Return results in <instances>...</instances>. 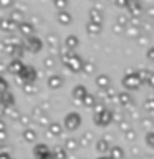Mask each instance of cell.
I'll return each instance as SVG.
<instances>
[{
    "label": "cell",
    "instance_id": "cell-1",
    "mask_svg": "<svg viewBox=\"0 0 154 159\" xmlns=\"http://www.w3.org/2000/svg\"><path fill=\"white\" fill-rule=\"evenodd\" d=\"M123 86L126 88V91H134V89H139L143 84V80L139 78L138 71H128L123 76Z\"/></svg>",
    "mask_w": 154,
    "mask_h": 159
},
{
    "label": "cell",
    "instance_id": "cell-2",
    "mask_svg": "<svg viewBox=\"0 0 154 159\" xmlns=\"http://www.w3.org/2000/svg\"><path fill=\"white\" fill-rule=\"evenodd\" d=\"M81 126V114L76 113V111H71L68 113L63 119V128L66 131H76V129Z\"/></svg>",
    "mask_w": 154,
    "mask_h": 159
},
{
    "label": "cell",
    "instance_id": "cell-3",
    "mask_svg": "<svg viewBox=\"0 0 154 159\" xmlns=\"http://www.w3.org/2000/svg\"><path fill=\"white\" fill-rule=\"evenodd\" d=\"M93 121L96 126L99 128H106L108 124H111L114 121V118H113V109H104L103 113H99V114H93Z\"/></svg>",
    "mask_w": 154,
    "mask_h": 159
},
{
    "label": "cell",
    "instance_id": "cell-4",
    "mask_svg": "<svg viewBox=\"0 0 154 159\" xmlns=\"http://www.w3.org/2000/svg\"><path fill=\"white\" fill-rule=\"evenodd\" d=\"M18 78L22 80L23 83H32V84H35V81H37V78H38V71H37V68H35L33 65H25L23 71L20 73Z\"/></svg>",
    "mask_w": 154,
    "mask_h": 159
},
{
    "label": "cell",
    "instance_id": "cell-5",
    "mask_svg": "<svg viewBox=\"0 0 154 159\" xmlns=\"http://www.w3.org/2000/svg\"><path fill=\"white\" fill-rule=\"evenodd\" d=\"M25 47H27V50L30 53H38V52H42V48H43V40L40 38V37H30L25 40Z\"/></svg>",
    "mask_w": 154,
    "mask_h": 159
},
{
    "label": "cell",
    "instance_id": "cell-6",
    "mask_svg": "<svg viewBox=\"0 0 154 159\" xmlns=\"http://www.w3.org/2000/svg\"><path fill=\"white\" fill-rule=\"evenodd\" d=\"M66 68H68L71 73L83 71V68H84V60L79 57L78 53H73V57H71V60H70V63L66 65Z\"/></svg>",
    "mask_w": 154,
    "mask_h": 159
},
{
    "label": "cell",
    "instance_id": "cell-7",
    "mask_svg": "<svg viewBox=\"0 0 154 159\" xmlns=\"http://www.w3.org/2000/svg\"><path fill=\"white\" fill-rule=\"evenodd\" d=\"M52 152L53 151H50L48 144H45V143H38V144H35V146H33V156H35V159H43V157L50 156Z\"/></svg>",
    "mask_w": 154,
    "mask_h": 159
},
{
    "label": "cell",
    "instance_id": "cell-8",
    "mask_svg": "<svg viewBox=\"0 0 154 159\" xmlns=\"http://www.w3.org/2000/svg\"><path fill=\"white\" fill-rule=\"evenodd\" d=\"M86 94H88V89L84 84H75L73 89H71V96L76 103H81L83 99L86 98Z\"/></svg>",
    "mask_w": 154,
    "mask_h": 159
},
{
    "label": "cell",
    "instance_id": "cell-9",
    "mask_svg": "<svg viewBox=\"0 0 154 159\" xmlns=\"http://www.w3.org/2000/svg\"><path fill=\"white\" fill-rule=\"evenodd\" d=\"M0 28H2L5 33H12L15 30H18V23L13 22L10 17H5V18H2V22H0Z\"/></svg>",
    "mask_w": 154,
    "mask_h": 159
},
{
    "label": "cell",
    "instance_id": "cell-10",
    "mask_svg": "<svg viewBox=\"0 0 154 159\" xmlns=\"http://www.w3.org/2000/svg\"><path fill=\"white\" fill-rule=\"evenodd\" d=\"M18 32H20V35L30 38V37H33V33H35V27H33L32 22H27V20H25V22H22L18 25Z\"/></svg>",
    "mask_w": 154,
    "mask_h": 159
},
{
    "label": "cell",
    "instance_id": "cell-11",
    "mask_svg": "<svg viewBox=\"0 0 154 159\" xmlns=\"http://www.w3.org/2000/svg\"><path fill=\"white\" fill-rule=\"evenodd\" d=\"M23 68H25V63L18 58H13L12 61L8 63V71L12 75H17V76H20V73L23 71Z\"/></svg>",
    "mask_w": 154,
    "mask_h": 159
},
{
    "label": "cell",
    "instance_id": "cell-12",
    "mask_svg": "<svg viewBox=\"0 0 154 159\" xmlns=\"http://www.w3.org/2000/svg\"><path fill=\"white\" fill-rule=\"evenodd\" d=\"M47 45L50 47V50H57V52L60 53V50H61V47L63 45L60 43V38H58V35L57 33H48L47 35Z\"/></svg>",
    "mask_w": 154,
    "mask_h": 159
},
{
    "label": "cell",
    "instance_id": "cell-13",
    "mask_svg": "<svg viewBox=\"0 0 154 159\" xmlns=\"http://www.w3.org/2000/svg\"><path fill=\"white\" fill-rule=\"evenodd\" d=\"M139 78L143 80V83H146L147 86H151L154 89V71H149V70H138Z\"/></svg>",
    "mask_w": 154,
    "mask_h": 159
},
{
    "label": "cell",
    "instance_id": "cell-14",
    "mask_svg": "<svg viewBox=\"0 0 154 159\" xmlns=\"http://www.w3.org/2000/svg\"><path fill=\"white\" fill-rule=\"evenodd\" d=\"M94 83H96V86L101 89V91H106L108 88H111V78H109L108 75H98L96 80H94Z\"/></svg>",
    "mask_w": 154,
    "mask_h": 159
},
{
    "label": "cell",
    "instance_id": "cell-15",
    "mask_svg": "<svg viewBox=\"0 0 154 159\" xmlns=\"http://www.w3.org/2000/svg\"><path fill=\"white\" fill-rule=\"evenodd\" d=\"M47 84L50 89H60L63 86V76L61 75H52V76H48Z\"/></svg>",
    "mask_w": 154,
    "mask_h": 159
},
{
    "label": "cell",
    "instance_id": "cell-16",
    "mask_svg": "<svg viewBox=\"0 0 154 159\" xmlns=\"http://www.w3.org/2000/svg\"><path fill=\"white\" fill-rule=\"evenodd\" d=\"M128 12H129V15H131V17H141L143 12H144V5L139 3V2H129Z\"/></svg>",
    "mask_w": 154,
    "mask_h": 159
},
{
    "label": "cell",
    "instance_id": "cell-17",
    "mask_svg": "<svg viewBox=\"0 0 154 159\" xmlns=\"http://www.w3.org/2000/svg\"><path fill=\"white\" fill-rule=\"evenodd\" d=\"M118 103H119V106H131L133 104V96H131V93L129 91H119L118 93Z\"/></svg>",
    "mask_w": 154,
    "mask_h": 159
},
{
    "label": "cell",
    "instance_id": "cell-18",
    "mask_svg": "<svg viewBox=\"0 0 154 159\" xmlns=\"http://www.w3.org/2000/svg\"><path fill=\"white\" fill-rule=\"evenodd\" d=\"M88 18H89V22H93V23H99V25H103V12L99 8H89V12H88Z\"/></svg>",
    "mask_w": 154,
    "mask_h": 159
},
{
    "label": "cell",
    "instance_id": "cell-19",
    "mask_svg": "<svg viewBox=\"0 0 154 159\" xmlns=\"http://www.w3.org/2000/svg\"><path fill=\"white\" fill-rule=\"evenodd\" d=\"M78 45H79V38L76 35H68V37L63 40V47L71 50V52H75V50L78 48Z\"/></svg>",
    "mask_w": 154,
    "mask_h": 159
},
{
    "label": "cell",
    "instance_id": "cell-20",
    "mask_svg": "<svg viewBox=\"0 0 154 159\" xmlns=\"http://www.w3.org/2000/svg\"><path fill=\"white\" fill-rule=\"evenodd\" d=\"M2 114H3V118H10V119H18L22 118V114H20V111L15 106H10V108H5L2 106Z\"/></svg>",
    "mask_w": 154,
    "mask_h": 159
},
{
    "label": "cell",
    "instance_id": "cell-21",
    "mask_svg": "<svg viewBox=\"0 0 154 159\" xmlns=\"http://www.w3.org/2000/svg\"><path fill=\"white\" fill-rule=\"evenodd\" d=\"M47 134L50 138H53V136H61V133H63V126L60 123H57V121H52V124L47 128Z\"/></svg>",
    "mask_w": 154,
    "mask_h": 159
},
{
    "label": "cell",
    "instance_id": "cell-22",
    "mask_svg": "<svg viewBox=\"0 0 154 159\" xmlns=\"http://www.w3.org/2000/svg\"><path fill=\"white\" fill-rule=\"evenodd\" d=\"M118 93L119 91H116V89L111 86V88H108L106 91H103L101 96L104 98V101H108V103H118Z\"/></svg>",
    "mask_w": 154,
    "mask_h": 159
},
{
    "label": "cell",
    "instance_id": "cell-23",
    "mask_svg": "<svg viewBox=\"0 0 154 159\" xmlns=\"http://www.w3.org/2000/svg\"><path fill=\"white\" fill-rule=\"evenodd\" d=\"M57 20H58V23H61V25H70L73 22V17L68 10H61V12L57 13Z\"/></svg>",
    "mask_w": 154,
    "mask_h": 159
},
{
    "label": "cell",
    "instance_id": "cell-24",
    "mask_svg": "<svg viewBox=\"0 0 154 159\" xmlns=\"http://www.w3.org/2000/svg\"><path fill=\"white\" fill-rule=\"evenodd\" d=\"M101 30H103V27L99 23H93V22H89V20H88V23H86V33L89 35V37H96V35L101 33Z\"/></svg>",
    "mask_w": 154,
    "mask_h": 159
},
{
    "label": "cell",
    "instance_id": "cell-25",
    "mask_svg": "<svg viewBox=\"0 0 154 159\" xmlns=\"http://www.w3.org/2000/svg\"><path fill=\"white\" fill-rule=\"evenodd\" d=\"M96 151H98V152H101L103 156H106V152L111 151V148H109L108 139H104V138L98 139V141H96Z\"/></svg>",
    "mask_w": 154,
    "mask_h": 159
},
{
    "label": "cell",
    "instance_id": "cell-26",
    "mask_svg": "<svg viewBox=\"0 0 154 159\" xmlns=\"http://www.w3.org/2000/svg\"><path fill=\"white\" fill-rule=\"evenodd\" d=\"M63 146H65V149H66L68 152H73V151H76V149L79 148V141L75 139V138H66L65 143H63Z\"/></svg>",
    "mask_w": 154,
    "mask_h": 159
},
{
    "label": "cell",
    "instance_id": "cell-27",
    "mask_svg": "<svg viewBox=\"0 0 154 159\" xmlns=\"http://www.w3.org/2000/svg\"><path fill=\"white\" fill-rule=\"evenodd\" d=\"M0 101H2V106L5 108H10V106H15V96L10 91L7 93H2V98H0Z\"/></svg>",
    "mask_w": 154,
    "mask_h": 159
},
{
    "label": "cell",
    "instance_id": "cell-28",
    "mask_svg": "<svg viewBox=\"0 0 154 159\" xmlns=\"http://www.w3.org/2000/svg\"><path fill=\"white\" fill-rule=\"evenodd\" d=\"M28 50H27V47H25V43L22 42V43H18V45H15L13 47V52H12V57L13 58H18V60H22V57L25 53H27Z\"/></svg>",
    "mask_w": 154,
    "mask_h": 159
},
{
    "label": "cell",
    "instance_id": "cell-29",
    "mask_svg": "<svg viewBox=\"0 0 154 159\" xmlns=\"http://www.w3.org/2000/svg\"><path fill=\"white\" fill-rule=\"evenodd\" d=\"M22 136H23V139H25L27 143H35V141H37V131H35V129H32V128L23 129Z\"/></svg>",
    "mask_w": 154,
    "mask_h": 159
},
{
    "label": "cell",
    "instance_id": "cell-30",
    "mask_svg": "<svg viewBox=\"0 0 154 159\" xmlns=\"http://www.w3.org/2000/svg\"><path fill=\"white\" fill-rule=\"evenodd\" d=\"M53 156L55 159H68V151L65 149V146H55L53 148Z\"/></svg>",
    "mask_w": 154,
    "mask_h": 159
},
{
    "label": "cell",
    "instance_id": "cell-31",
    "mask_svg": "<svg viewBox=\"0 0 154 159\" xmlns=\"http://www.w3.org/2000/svg\"><path fill=\"white\" fill-rule=\"evenodd\" d=\"M81 104H83L84 108H94V106L98 104V103H96V96H94V94H91V93H88L86 98L81 101Z\"/></svg>",
    "mask_w": 154,
    "mask_h": 159
},
{
    "label": "cell",
    "instance_id": "cell-32",
    "mask_svg": "<svg viewBox=\"0 0 154 159\" xmlns=\"http://www.w3.org/2000/svg\"><path fill=\"white\" fill-rule=\"evenodd\" d=\"M109 156L113 159H124V149L121 146H113L109 151Z\"/></svg>",
    "mask_w": 154,
    "mask_h": 159
},
{
    "label": "cell",
    "instance_id": "cell-33",
    "mask_svg": "<svg viewBox=\"0 0 154 159\" xmlns=\"http://www.w3.org/2000/svg\"><path fill=\"white\" fill-rule=\"evenodd\" d=\"M93 141V134L86 131V133H83L81 136H79V146H89Z\"/></svg>",
    "mask_w": 154,
    "mask_h": 159
},
{
    "label": "cell",
    "instance_id": "cell-34",
    "mask_svg": "<svg viewBox=\"0 0 154 159\" xmlns=\"http://www.w3.org/2000/svg\"><path fill=\"white\" fill-rule=\"evenodd\" d=\"M10 18H12L13 22H17L18 25L22 22H25V20H23V12H22V10H17V8H13L12 12H10Z\"/></svg>",
    "mask_w": 154,
    "mask_h": 159
},
{
    "label": "cell",
    "instance_id": "cell-35",
    "mask_svg": "<svg viewBox=\"0 0 154 159\" xmlns=\"http://www.w3.org/2000/svg\"><path fill=\"white\" fill-rule=\"evenodd\" d=\"M124 33H126L129 38H139V37H141V28H138V27H131V25H129Z\"/></svg>",
    "mask_w": 154,
    "mask_h": 159
},
{
    "label": "cell",
    "instance_id": "cell-36",
    "mask_svg": "<svg viewBox=\"0 0 154 159\" xmlns=\"http://www.w3.org/2000/svg\"><path fill=\"white\" fill-rule=\"evenodd\" d=\"M143 106H144V109H146V111H149V113H154V96L144 99Z\"/></svg>",
    "mask_w": 154,
    "mask_h": 159
},
{
    "label": "cell",
    "instance_id": "cell-37",
    "mask_svg": "<svg viewBox=\"0 0 154 159\" xmlns=\"http://www.w3.org/2000/svg\"><path fill=\"white\" fill-rule=\"evenodd\" d=\"M116 23H118V25H121V27H124V28H128V27H129V18L126 17V15L119 13V15H118V18H116Z\"/></svg>",
    "mask_w": 154,
    "mask_h": 159
},
{
    "label": "cell",
    "instance_id": "cell-38",
    "mask_svg": "<svg viewBox=\"0 0 154 159\" xmlns=\"http://www.w3.org/2000/svg\"><path fill=\"white\" fill-rule=\"evenodd\" d=\"M22 89H23L25 94H33V93H37V86H35V84H32V83H23Z\"/></svg>",
    "mask_w": 154,
    "mask_h": 159
},
{
    "label": "cell",
    "instance_id": "cell-39",
    "mask_svg": "<svg viewBox=\"0 0 154 159\" xmlns=\"http://www.w3.org/2000/svg\"><path fill=\"white\" fill-rule=\"evenodd\" d=\"M55 63H57V60L53 58V55H50V57H47L43 60V65H45V68H48V70H52L55 66Z\"/></svg>",
    "mask_w": 154,
    "mask_h": 159
},
{
    "label": "cell",
    "instance_id": "cell-40",
    "mask_svg": "<svg viewBox=\"0 0 154 159\" xmlns=\"http://www.w3.org/2000/svg\"><path fill=\"white\" fill-rule=\"evenodd\" d=\"M37 121H38V124H40V126H50V124H52V121H50V116H48V114L47 113H45L43 114V116H40L38 119H37Z\"/></svg>",
    "mask_w": 154,
    "mask_h": 159
},
{
    "label": "cell",
    "instance_id": "cell-41",
    "mask_svg": "<svg viewBox=\"0 0 154 159\" xmlns=\"http://www.w3.org/2000/svg\"><path fill=\"white\" fill-rule=\"evenodd\" d=\"M144 141H146V144L149 148L154 149V131H147V134L144 136Z\"/></svg>",
    "mask_w": 154,
    "mask_h": 159
},
{
    "label": "cell",
    "instance_id": "cell-42",
    "mask_svg": "<svg viewBox=\"0 0 154 159\" xmlns=\"http://www.w3.org/2000/svg\"><path fill=\"white\" fill-rule=\"evenodd\" d=\"M18 123L23 126V129H27V128H28V124L32 123V116H27V114H22V118L18 119Z\"/></svg>",
    "mask_w": 154,
    "mask_h": 159
},
{
    "label": "cell",
    "instance_id": "cell-43",
    "mask_svg": "<svg viewBox=\"0 0 154 159\" xmlns=\"http://www.w3.org/2000/svg\"><path fill=\"white\" fill-rule=\"evenodd\" d=\"M94 63L93 61H84V68H83V73H86V75H91L94 71Z\"/></svg>",
    "mask_w": 154,
    "mask_h": 159
},
{
    "label": "cell",
    "instance_id": "cell-44",
    "mask_svg": "<svg viewBox=\"0 0 154 159\" xmlns=\"http://www.w3.org/2000/svg\"><path fill=\"white\" fill-rule=\"evenodd\" d=\"M53 5L58 8V12H61V10H66V7H68V2H66V0H58V2H55Z\"/></svg>",
    "mask_w": 154,
    "mask_h": 159
},
{
    "label": "cell",
    "instance_id": "cell-45",
    "mask_svg": "<svg viewBox=\"0 0 154 159\" xmlns=\"http://www.w3.org/2000/svg\"><path fill=\"white\" fill-rule=\"evenodd\" d=\"M118 128L121 129V131H124V133L131 129V126H129V121H128V119H123L121 123H118Z\"/></svg>",
    "mask_w": 154,
    "mask_h": 159
},
{
    "label": "cell",
    "instance_id": "cell-46",
    "mask_svg": "<svg viewBox=\"0 0 154 159\" xmlns=\"http://www.w3.org/2000/svg\"><path fill=\"white\" fill-rule=\"evenodd\" d=\"M104 109H108V108H106V104H104V103H98L96 106L93 108V113H94V114H99V113H103Z\"/></svg>",
    "mask_w": 154,
    "mask_h": 159
},
{
    "label": "cell",
    "instance_id": "cell-47",
    "mask_svg": "<svg viewBox=\"0 0 154 159\" xmlns=\"http://www.w3.org/2000/svg\"><path fill=\"white\" fill-rule=\"evenodd\" d=\"M152 124H154L152 118H143V119H141V126H143V128H151Z\"/></svg>",
    "mask_w": 154,
    "mask_h": 159
},
{
    "label": "cell",
    "instance_id": "cell-48",
    "mask_svg": "<svg viewBox=\"0 0 154 159\" xmlns=\"http://www.w3.org/2000/svg\"><path fill=\"white\" fill-rule=\"evenodd\" d=\"M124 138H126V141H134V139H136V133H134V129H129V131L124 133Z\"/></svg>",
    "mask_w": 154,
    "mask_h": 159
},
{
    "label": "cell",
    "instance_id": "cell-49",
    "mask_svg": "<svg viewBox=\"0 0 154 159\" xmlns=\"http://www.w3.org/2000/svg\"><path fill=\"white\" fill-rule=\"evenodd\" d=\"M32 114H33V116H35V118L38 119L40 116H43L45 113H43V109L40 108V104H38V106H35V108H33V111H32Z\"/></svg>",
    "mask_w": 154,
    "mask_h": 159
},
{
    "label": "cell",
    "instance_id": "cell-50",
    "mask_svg": "<svg viewBox=\"0 0 154 159\" xmlns=\"http://www.w3.org/2000/svg\"><path fill=\"white\" fill-rule=\"evenodd\" d=\"M146 17L149 20H154V5H149V7H146Z\"/></svg>",
    "mask_w": 154,
    "mask_h": 159
},
{
    "label": "cell",
    "instance_id": "cell-51",
    "mask_svg": "<svg viewBox=\"0 0 154 159\" xmlns=\"http://www.w3.org/2000/svg\"><path fill=\"white\" fill-rule=\"evenodd\" d=\"M0 84H2V88H0V93H7V91H8V83H7V80L2 78V80H0Z\"/></svg>",
    "mask_w": 154,
    "mask_h": 159
},
{
    "label": "cell",
    "instance_id": "cell-52",
    "mask_svg": "<svg viewBox=\"0 0 154 159\" xmlns=\"http://www.w3.org/2000/svg\"><path fill=\"white\" fill-rule=\"evenodd\" d=\"M146 58L149 61H154V47H149L147 52H146Z\"/></svg>",
    "mask_w": 154,
    "mask_h": 159
},
{
    "label": "cell",
    "instance_id": "cell-53",
    "mask_svg": "<svg viewBox=\"0 0 154 159\" xmlns=\"http://www.w3.org/2000/svg\"><path fill=\"white\" fill-rule=\"evenodd\" d=\"M113 32L114 33H124L126 32V28L121 27V25H118V23H114V27H113Z\"/></svg>",
    "mask_w": 154,
    "mask_h": 159
},
{
    "label": "cell",
    "instance_id": "cell-54",
    "mask_svg": "<svg viewBox=\"0 0 154 159\" xmlns=\"http://www.w3.org/2000/svg\"><path fill=\"white\" fill-rule=\"evenodd\" d=\"M114 5H116L118 8H128L129 2H119V0H116V2H114Z\"/></svg>",
    "mask_w": 154,
    "mask_h": 159
},
{
    "label": "cell",
    "instance_id": "cell-55",
    "mask_svg": "<svg viewBox=\"0 0 154 159\" xmlns=\"http://www.w3.org/2000/svg\"><path fill=\"white\" fill-rule=\"evenodd\" d=\"M143 28L144 30H152V22H149V20H144V23H143Z\"/></svg>",
    "mask_w": 154,
    "mask_h": 159
},
{
    "label": "cell",
    "instance_id": "cell-56",
    "mask_svg": "<svg viewBox=\"0 0 154 159\" xmlns=\"http://www.w3.org/2000/svg\"><path fill=\"white\" fill-rule=\"evenodd\" d=\"M0 159H13V157H12V154H10V152L2 151V152H0Z\"/></svg>",
    "mask_w": 154,
    "mask_h": 159
},
{
    "label": "cell",
    "instance_id": "cell-57",
    "mask_svg": "<svg viewBox=\"0 0 154 159\" xmlns=\"http://www.w3.org/2000/svg\"><path fill=\"white\" fill-rule=\"evenodd\" d=\"M138 43H139V45H144V43H147V37H144V35H141V37L138 38Z\"/></svg>",
    "mask_w": 154,
    "mask_h": 159
},
{
    "label": "cell",
    "instance_id": "cell-58",
    "mask_svg": "<svg viewBox=\"0 0 154 159\" xmlns=\"http://www.w3.org/2000/svg\"><path fill=\"white\" fill-rule=\"evenodd\" d=\"M96 159H113L109 154H106V156H99V157H96Z\"/></svg>",
    "mask_w": 154,
    "mask_h": 159
},
{
    "label": "cell",
    "instance_id": "cell-59",
    "mask_svg": "<svg viewBox=\"0 0 154 159\" xmlns=\"http://www.w3.org/2000/svg\"><path fill=\"white\" fill-rule=\"evenodd\" d=\"M143 159H154L152 156H146V157H143Z\"/></svg>",
    "mask_w": 154,
    "mask_h": 159
}]
</instances>
